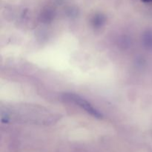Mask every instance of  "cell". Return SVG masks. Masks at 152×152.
<instances>
[{
	"label": "cell",
	"mask_w": 152,
	"mask_h": 152,
	"mask_svg": "<svg viewBox=\"0 0 152 152\" xmlns=\"http://www.w3.org/2000/svg\"><path fill=\"white\" fill-rule=\"evenodd\" d=\"M142 1L145 3H149V2H152V0H141Z\"/></svg>",
	"instance_id": "4"
},
{
	"label": "cell",
	"mask_w": 152,
	"mask_h": 152,
	"mask_svg": "<svg viewBox=\"0 0 152 152\" xmlns=\"http://www.w3.org/2000/svg\"><path fill=\"white\" fill-rule=\"evenodd\" d=\"M143 43L145 47L152 50V31H147L143 35Z\"/></svg>",
	"instance_id": "3"
},
{
	"label": "cell",
	"mask_w": 152,
	"mask_h": 152,
	"mask_svg": "<svg viewBox=\"0 0 152 152\" xmlns=\"http://www.w3.org/2000/svg\"><path fill=\"white\" fill-rule=\"evenodd\" d=\"M105 20H106V19L102 14H100V13L96 14L92 19V25L94 28H100L105 23Z\"/></svg>",
	"instance_id": "2"
},
{
	"label": "cell",
	"mask_w": 152,
	"mask_h": 152,
	"mask_svg": "<svg viewBox=\"0 0 152 152\" xmlns=\"http://www.w3.org/2000/svg\"><path fill=\"white\" fill-rule=\"evenodd\" d=\"M63 98L64 99H65L66 101H70V102H74V103L78 105L79 106L81 107V108H83V109H84L86 112L90 114L91 115L93 116V117L99 119L102 118V114H101L98 110H96V108H94L93 105H92L90 102H88L86 99L81 97V96H79V95L74 94L67 93L63 95Z\"/></svg>",
	"instance_id": "1"
}]
</instances>
